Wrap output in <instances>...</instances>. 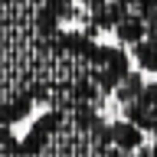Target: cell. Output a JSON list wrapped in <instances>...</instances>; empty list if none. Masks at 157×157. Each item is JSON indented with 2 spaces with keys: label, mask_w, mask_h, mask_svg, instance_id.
<instances>
[{
  "label": "cell",
  "mask_w": 157,
  "mask_h": 157,
  "mask_svg": "<svg viewBox=\"0 0 157 157\" xmlns=\"http://www.w3.org/2000/svg\"><path fill=\"white\" fill-rule=\"evenodd\" d=\"M118 105L128 124L137 131H154L157 128V111H154V82H144L141 75L128 72L118 82Z\"/></svg>",
  "instance_id": "cell-1"
}]
</instances>
